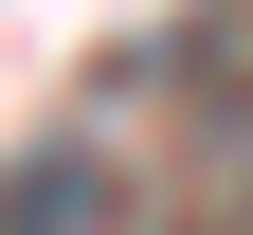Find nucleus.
Returning a JSON list of instances; mask_svg holds the SVG:
<instances>
[{
    "label": "nucleus",
    "instance_id": "obj_1",
    "mask_svg": "<svg viewBox=\"0 0 253 235\" xmlns=\"http://www.w3.org/2000/svg\"><path fill=\"white\" fill-rule=\"evenodd\" d=\"M0 235H126L109 145H18V163H0Z\"/></svg>",
    "mask_w": 253,
    "mask_h": 235
}]
</instances>
